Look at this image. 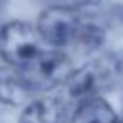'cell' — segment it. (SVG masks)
I'll list each match as a JSON object with an SVG mask.
<instances>
[{
	"label": "cell",
	"mask_w": 123,
	"mask_h": 123,
	"mask_svg": "<svg viewBox=\"0 0 123 123\" xmlns=\"http://www.w3.org/2000/svg\"><path fill=\"white\" fill-rule=\"evenodd\" d=\"M40 52V37L31 23L12 19L0 27V56L10 67L23 69Z\"/></svg>",
	"instance_id": "6da1fadb"
},
{
	"label": "cell",
	"mask_w": 123,
	"mask_h": 123,
	"mask_svg": "<svg viewBox=\"0 0 123 123\" xmlns=\"http://www.w3.org/2000/svg\"><path fill=\"white\" fill-rule=\"evenodd\" d=\"M85 17L67 6L52 4L44 8L37 21V33L40 40L54 46V50L75 44Z\"/></svg>",
	"instance_id": "7a4b0ae2"
},
{
	"label": "cell",
	"mask_w": 123,
	"mask_h": 123,
	"mask_svg": "<svg viewBox=\"0 0 123 123\" xmlns=\"http://www.w3.org/2000/svg\"><path fill=\"white\" fill-rule=\"evenodd\" d=\"M19 71L23 73L31 88L38 94L52 90L60 85H65V81L73 73V67L67 54L50 48V50H42L29 65H25Z\"/></svg>",
	"instance_id": "3957f363"
},
{
	"label": "cell",
	"mask_w": 123,
	"mask_h": 123,
	"mask_svg": "<svg viewBox=\"0 0 123 123\" xmlns=\"http://www.w3.org/2000/svg\"><path fill=\"white\" fill-rule=\"evenodd\" d=\"M113 69L106 60H94L85 63L79 69H73L69 79L65 81V90L71 100H77L79 104L98 96V92L111 81Z\"/></svg>",
	"instance_id": "277c9868"
},
{
	"label": "cell",
	"mask_w": 123,
	"mask_h": 123,
	"mask_svg": "<svg viewBox=\"0 0 123 123\" xmlns=\"http://www.w3.org/2000/svg\"><path fill=\"white\" fill-rule=\"evenodd\" d=\"M35 90L23 77V73L15 67L4 65L0 67V104L4 106H27L31 100H35Z\"/></svg>",
	"instance_id": "5b68a950"
},
{
	"label": "cell",
	"mask_w": 123,
	"mask_h": 123,
	"mask_svg": "<svg viewBox=\"0 0 123 123\" xmlns=\"http://www.w3.org/2000/svg\"><path fill=\"white\" fill-rule=\"evenodd\" d=\"M19 123H65V106L58 96H38L21 110Z\"/></svg>",
	"instance_id": "8992f818"
},
{
	"label": "cell",
	"mask_w": 123,
	"mask_h": 123,
	"mask_svg": "<svg viewBox=\"0 0 123 123\" xmlns=\"http://www.w3.org/2000/svg\"><path fill=\"white\" fill-rule=\"evenodd\" d=\"M119 117L111 104L100 96L81 102L69 123H117Z\"/></svg>",
	"instance_id": "52a82bcc"
},
{
	"label": "cell",
	"mask_w": 123,
	"mask_h": 123,
	"mask_svg": "<svg viewBox=\"0 0 123 123\" xmlns=\"http://www.w3.org/2000/svg\"><path fill=\"white\" fill-rule=\"evenodd\" d=\"M104 40H106L104 29L98 23H94L90 19H85L83 25H81V31H79V37H77L75 44L81 46L83 50H96V48H100L104 44Z\"/></svg>",
	"instance_id": "ba28073f"
},
{
	"label": "cell",
	"mask_w": 123,
	"mask_h": 123,
	"mask_svg": "<svg viewBox=\"0 0 123 123\" xmlns=\"http://www.w3.org/2000/svg\"><path fill=\"white\" fill-rule=\"evenodd\" d=\"M102 0H62V2H58L60 6H67V8H71V10H81V8H88V6H96V4H100Z\"/></svg>",
	"instance_id": "9c48e42d"
},
{
	"label": "cell",
	"mask_w": 123,
	"mask_h": 123,
	"mask_svg": "<svg viewBox=\"0 0 123 123\" xmlns=\"http://www.w3.org/2000/svg\"><path fill=\"white\" fill-rule=\"evenodd\" d=\"M117 123H123V119H119V121H117Z\"/></svg>",
	"instance_id": "30bf717a"
}]
</instances>
